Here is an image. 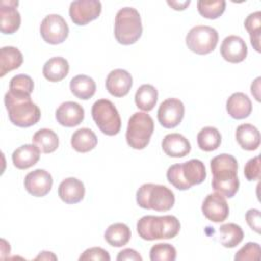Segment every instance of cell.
<instances>
[{"mask_svg": "<svg viewBox=\"0 0 261 261\" xmlns=\"http://www.w3.org/2000/svg\"><path fill=\"white\" fill-rule=\"evenodd\" d=\"M92 117L99 129L107 136H115L121 127V119L114 104L107 99H99L92 106Z\"/></svg>", "mask_w": 261, "mask_h": 261, "instance_id": "52a82bcc", "label": "cell"}, {"mask_svg": "<svg viewBox=\"0 0 261 261\" xmlns=\"http://www.w3.org/2000/svg\"><path fill=\"white\" fill-rule=\"evenodd\" d=\"M198 146L201 150L210 152L216 150L221 144V135L214 126H205L197 135Z\"/></svg>", "mask_w": 261, "mask_h": 261, "instance_id": "1f68e13d", "label": "cell"}, {"mask_svg": "<svg viewBox=\"0 0 261 261\" xmlns=\"http://www.w3.org/2000/svg\"><path fill=\"white\" fill-rule=\"evenodd\" d=\"M58 196L66 204H76L84 199L85 186L75 177H67L60 182Z\"/></svg>", "mask_w": 261, "mask_h": 261, "instance_id": "ac0fdd59", "label": "cell"}, {"mask_svg": "<svg viewBox=\"0 0 261 261\" xmlns=\"http://www.w3.org/2000/svg\"><path fill=\"white\" fill-rule=\"evenodd\" d=\"M116 260L123 261V260H134V261H142V256L133 249H123L120 251L116 257Z\"/></svg>", "mask_w": 261, "mask_h": 261, "instance_id": "b9f144b4", "label": "cell"}, {"mask_svg": "<svg viewBox=\"0 0 261 261\" xmlns=\"http://www.w3.org/2000/svg\"><path fill=\"white\" fill-rule=\"evenodd\" d=\"M154 132V121L145 112L134 113L127 122L125 139L129 147L142 150L147 147Z\"/></svg>", "mask_w": 261, "mask_h": 261, "instance_id": "8992f818", "label": "cell"}, {"mask_svg": "<svg viewBox=\"0 0 261 261\" xmlns=\"http://www.w3.org/2000/svg\"><path fill=\"white\" fill-rule=\"evenodd\" d=\"M80 261L84 260H98V261H109L110 256L108 252L100 247H93L87 249L81 256Z\"/></svg>", "mask_w": 261, "mask_h": 261, "instance_id": "f35d334b", "label": "cell"}, {"mask_svg": "<svg viewBox=\"0 0 261 261\" xmlns=\"http://www.w3.org/2000/svg\"><path fill=\"white\" fill-rule=\"evenodd\" d=\"M70 143L76 152L87 153L97 146L98 139L92 129L88 127H82L72 134Z\"/></svg>", "mask_w": 261, "mask_h": 261, "instance_id": "484cf974", "label": "cell"}, {"mask_svg": "<svg viewBox=\"0 0 261 261\" xmlns=\"http://www.w3.org/2000/svg\"><path fill=\"white\" fill-rule=\"evenodd\" d=\"M243 239L244 231L236 223H225L219 227V242L225 248L237 247Z\"/></svg>", "mask_w": 261, "mask_h": 261, "instance_id": "4dcf8cb0", "label": "cell"}, {"mask_svg": "<svg viewBox=\"0 0 261 261\" xmlns=\"http://www.w3.org/2000/svg\"><path fill=\"white\" fill-rule=\"evenodd\" d=\"M143 33V25L139 11L134 7L120 8L115 15L114 36L122 45L136 43Z\"/></svg>", "mask_w": 261, "mask_h": 261, "instance_id": "277c9868", "label": "cell"}, {"mask_svg": "<svg viewBox=\"0 0 261 261\" xmlns=\"http://www.w3.org/2000/svg\"><path fill=\"white\" fill-rule=\"evenodd\" d=\"M32 140L40 151L46 154L54 152L59 145L57 135L50 128H41L37 130Z\"/></svg>", "mask_w": 261, "mask_h": 261, "instance_id": "f546056e", "label": "cell"}, {"mask_svg": "<svg viewBox=\"0 0 261 261\" xmlns=\"http://www.w3.org/2000/svg\"><path fill=\"white\" fill-rule=\"evenodd\" d=\"M36 260H39V259H41V260H50V259H53V260H56L57 259V257L52 253V252H46V251H43V252H41L36 258H35Z\"/></svg>", "mask_w": 261, "mask_h": 261, "instance_id": "f6af8a7d", "label": "cell"}, {"mask_svg": "<svg viewBox=\"0 0 261 261\" xmlns=\"http://www.w3.org/2000/svg\"><path fill=\"white\" fill-rule=\"evenodd\" d=\"M244 174L249 181H254L260 178V158L256 156L251 158L245 165Z\"/></svg>", "mask_w": 261, "mask_h": 261, "instance_id": "ab89813d", "label": "cell"}, {"mask_svg": "<svg viewBox=\"0 0 261 261\" xmlns=\"http://www.w3.org/2000/svg\"><path fill=\"white\" fill-rule=\"evenodd\" d=\"M181 172L185 180L191 188L202 184L207 175L205 165L199 159H191L181 163Z\"/></svg>", "mask_w": 261, "mask_h": 261, "instance_id": "cb8c5ba5", "label": "cell"}, {"mask_svg": "<svg viewBox=\"0 0 261 261\" xmlns=\"http://www.w3.org/2000/svg\"><path fill=\"white\" fill-rule=\"evenodd\" d=\"M176 259V250L170 244L159 243L152 246L150 250L151 261H174Z\"/></svg>", "mask_w": 261, "mask_h": 261, "instance_id": "e575fe53", "label": "cell"}, {"mask_svg": "<svg viewBox=\"0 0 261 261\" xmlns=\"http://www.w3.org/2000/svg\"><path fill=\"white\" fill-rule=\"evenodd\" d=\"M102 10L101 2L98 0H76L69 6V16L73 23L85 25L98 18Z\"/></svg>", "mask_w": 261, "mask_h": 261, "instance_id": "30bf717a", "label": "cell"}, {"mask_svg": "<svg viewBox=\"0 0 261 261\" xmlns=\"http://www.w3.org/2000/svg\"><path fill=\"white\" fill-rule=\"evenodd\" d=\"M137 203L143 209L168 211L175 202L173 192L163 185L144 184L137 191Z\"/></svg>", "mask_w": 261, "mask_h": 261, "instance_id": "5b68a950", "label": "cell"}, {"mask_svg": "<svg viewBox=\"0 0 261 261\" xmlns=\"http://www.w3.org/2000/svg\"><path fill=\"white\" fill-rule=\"evenodd\" d=\"M56 120L59 124L72 127L79 125L85 117L84 108L76 102L66 101L60 104L55 112Z\"/></svg>", "mask_w": 261, "mask_h": 261, "instance_id": "e0dca14e", "label": "cell"}, {"mask_svg": "<svg viewBox=\"0 0 261 261\" xmlns=\"http://www.w3.org/2000/svg\"><path fill=\"white\" fill-rule=\"evenodd\" d=\"M246 221L248 225L257 233H260L261 221H260V211L258 209H250L246 212Z\"/></svg>", "mask_w": 261, "mask_h": 261, "instance_id": "60d3db41", "label": "cell"}, {"mask_svg": "<svg viewBox=\"0 0 261 261\" xmlns=\"http://www.w3.org/2000/svg\"><path fill=\"white\" fill-rule=\"evenodd\" d=\"M24 188L31 195L35 197L46 196L53 185L51 174L45 169H35L29 172L24 177Z\"/></svg>", "mask_w": 261, "mask_h": 261, "instance_id": "4fadbf2b", "label": "cell"}, {"mask_svg": "<svg viewBox=\"0 0 261 261\" xmlns=\"http://www.w3.org/2000/svg\"><path fill=\"white\" fill-rule=\"evenodd\" d=\"M69 88L76 98L88 100L92 98L96 92V83L92 77L86 74H79L71 79Z\"/></svg>", "mask_w": 261, "mask_h": 261, "instance_id": "4316f807", "label": "cell"}, {"mask_svg": "<svg viewBox=\"0 0 261 261\" xmlns=\"http://www.w3.org/2000/svg\"><path fill=\"white\" fill-rule=\"evenodd\" d=\"M202 212L204 216L213 222L224 221L228 214L229 208L225 198L218 194H209L202 203Z\"/></svg>", "mask_w": 261, "mask_h": 261, "instance_id": "7c38bea8", "label": "cell"}, {"mask_svg": "<svg viewBox=\"0 0 261 261\" xmlns=\"http://www.w3.org/2000/svg\"><path fill=\"white\" fill-rule=\"evenodd\" d=\"M179 229V220L173 215H146L137 222V231L146 241L172 239L177 236Z\"/></svg>", "mask_w": 261, "mask_h": 261, "instance_id": "3957f363", "label": "cell"}, {"mask_svg": "<svg viewBox=\"0 0 261 261\" xmlns=\"http://www.w3.org/2000/svg\"><path fill=\"white\" fill-rule=\"evenodd\" d=\"M224 0H214V1H204L200 0L197 2V8L199 13L208 19L218 18L225 10Z\"/></svg>", "mask_w": 261, "mask_h": 261, "instance_id": "836d02e7", "label": "cell"}, {"mask_svg": "<svg viewBox=\"0 0 261 261\" xmlns=\"http://www.w3.org/2000/svg\"><path fill=\"white\" fill-rule=\"evenodd\" d=\"M43 40L49 44L57 45L65 41L69 29L65 19L59 14H49L44 17L40 25Z\"/></svg>", "mask_w": 261, "mask_h": 261, "instance_id": "9c48e42d", "label": "cell"}, {"mask_svg": "<svg viewBox=\"0 0 261 261\" xmlns=\"http://www.w3.org/2000/svg\"><path fill=\"white\" fill-rule=\"evenodd\" d=\"M191 3L190 0L187 1H167V4L171 6L174 10H184L189 6Z\"/></svg>", "mask_w": 261, "mask_h": 261, "instance_id": "7bdbcfd3", "label": "cell"}, {"mask_svg": "<svg viewBox=\"0 0 261 261\" xmlns=\"http://www.w3.org/2000/svg\"><path fill=\"white\" fill-rule=\"evenodd\" d=\"M34 90V82L30 75L16 74L9 83V91L14 94L31 95Z\"/></svg>", "mask_w": 261, "mask_h": 261, "instance_id": "d590c367", "label": "cell"}, {"mask_svg": "<svg viewBox=\"0 0 261 261\" xmlns=\"http://www.w3.org/2000/svg\"><path fill=\"white\" fill-rule=\"evenodd\" d=\"M226 111L234 119H244L252 112V102L246 94L233 93L226 101Z\"/></svg>", "mask_w": 261, "mask_h": 261, "instance_id": "44dd1931", "label": "cell"}, {"mask_svg": "<svg viewBox=\"0 0 261 261\" xmlns=\"http://www.w3.org/2000/svg\"><path fill=\"white\" fill-rule=\"evenodd\" d=\"M220 54L224 60L230 63H239L245 60L248 54V48L245 41L234 35H230L221 43Z\"/></svg>", "mask_w": 261, "mask_h": 261, "instance_id": "2e32d148", "label": "cell"}, {"mask_svg": "<svg viewBox=\"0 0 261 261\" xmlns=\"http://www.w3.org/2000/svg\"><path fill=\"white\" fill-rule=\"evenodd\" d=\"M69 71L68 61L60 56L52 57L47 60L43 66V75L49 82H60Z\"/></svg>", "mask_w": 261, "mask_h": 261, "instance_id": "603a6c76", "label": "cell"}, {"mask_svg": "<svg viewBox=\"0 0 261 261\" xmlns=\"http://www.w3.org/2000/svg\"><path fill=\"white\" fill-rule=\"evenodd\" d=\"M129 227L121 222L113 223L107 227L104 233L105 241L112 247H122L130 240Z\"/></svg>", "mask_w": 261, "mask_h": 261, "instance_id": "83f0119b", "label": "cell"}, {"mask_svg": "<svg viewBox=\"0 0 261 261\" xmlns=\"http://www.w3.org/2000/svg\"><path fill=\"white\" fill-rule=\"evenodd\" d=\"M105 85L109 94L120 98L128 94L133 86V77L130 73L124 69H113L108 73Z\"/></svg>", "mask_w": 261, "mask_h": 261, "instance_id": "9a60e30c", "label": "cell"}, {"mask_svg": "<svg viewBox=\"0 0 261 261\" xmlns=\"http://www.w3.org/2000/svg\"><path fill=\"white\" fill-rule=\"evenodd\" d=\"M158 100V91L149 84L142 85L136 92L135 102L138 108L143 111H151Z\"/></svg>", "mask_w": 261, "mask_h": 261, "instance_id": "f1b7e54d", "label": "cell"}, {"mask_svg": "<svg viewBox=\"0 0 261 261\" xmlns=\"http://www.w3.org/2000/svg\"><path fill=\"white\" fill-rule=\"evenodd\" d=\"M161 146L166 155L174 158L184 157L191 151V144L189 140L177 133L166 135L162 140Z\"/></svg>", "mask_w": 261, "mask_h": 261, "instance_id": "d6986e66", "label": "cell"}, {"mask_svg": "<svg viewBox=\"0 0 261 261\" xmlns=\"http://www.w3.org/2000/svg\"><path fill=\"white\" fill-rule=\"evenodd\" d=\"M167 180L177 190L186 191L191 189V186L188 185V182L185 180L181 172V164H173L171 165L166 172Z\"/></svg>", "mask_w": 261, "mask_h": 261, "instance_id": "74e56055", "label": "cell"}, {"mask_svg": "<svg viewBox=\"0 0 261 261\" xmlns=\"http://www.w3.org/2000/svg\"><path fill=\"white\" fill-rule=\"evenodd\" d=\"M185 115V105L176 98H168L164 100L157 111V118L160 124L165 128L177 126Z\"/></svg>", "mask_w": 261, "mask_h": 261, "instance_id": "8fae6325", "label": "cell"}, {"mask_svg": "<svg viewBox=\"0 0 261 261\" xmlns=\"http://www.w3.org/2000/svg\"><path fill=\"white\" fill-rule=\"evenodd\" d=\"M236 139L239 145L247 151H254L260 145V133L250 123H243L237 127Z\"/></svg>", "mask_w": 261, "mask_h": 261, "instance_id": "7402d4cb", "label": "cell"}, {"mask_svg": "<svg viewBox=\"0 0 261 261\" xmlns=\"http://www.w3.org/2000/svg\"><path fill=\"white\" fill-rule=\"evenodd\" d=\"M23 61L22 53L15 47L5 46L0 50V76L18 68Z\"/></svg>", "mask_w": 261, "mask_h": 261, "instance_id": "d4e9b609", "label": "cell"}, {"mask_svg": "<svg viewBox=\"0 0 261 261\" xmlns=\"http://www.w3.org/2000/svg\"><path fill=\"white\" fill-rule=\"evenodd\" d=\"M213 174L211 186L213 190L226 198H232L239 191L238 161L230 154H220L210 161Z\"/></svg>", "mask_w": 261, "mask_h": 261, "instance_id": "6da1fadb", "label": "cell"}, {"mask_svg": "<svg viewBox=\"0 0 261 261\" xmlns=\"http://www.w3.org/2000/svg\"><path fill=\"white\" fill-rule=\"evenodd\" d=\"M218 43V33L208 25H196L192 28L186 37L188 48L199 55L212 52Z\"/></svg>", "mask_w": 261, "mask_h": 261, "instance_id": "ba28073f", "label": "cell"}, {"mask_svg": "<svg viewBox=\"0 0 261 261\" xmlns=\"http://www.w3.org/2000/svg\"><path fill=\"white\" fill-rule=\"evenodd\" d=\"M245 28L250 35L251 44L257 52H260V34H261V12L250 13L245 19Z\"/></svg>", "mask_w": 261, "mask_h": 261, "instance_id": "d6a6232c", "label": "cell"}, {"mask_svg": "<svg viewBox=\"0 0 261 261\" xmlns=\"http://www.w3.org/2000/svg\"><path fill=\"white\" fill-rule=\"evenodd\" d=\"M40 149L35 144H25L12 153L13 165L18 169H28L40 159Z\"/></svg>", "mask_w": 261, "mask_h": 261, "instance_id": "ffe728a7", "label": "cell"}, {"mask_svg": "<svg viewBox=\"0 0 261 261\" xmlns=\"http://www.w3.org/2000/svg\"><path fill=\"white\" fill-rule=\"evenodd\" d=\"M260 259V245L249 242L234 255L236 261H258Z\"/></svg>", "mask_w": 261, "mask_h": 261, "instance_id": "8d00e7d4", "label": "cell"}, {"mask_svg": "<svg viewBox=\"0 0 261 261\" xmlns=\"http://www.w3.org/2000/svg\"><path fill=\"white\" fill-rule=\"evenodd\" d=\"M4 103L9 120L16 126L29 127L41 118L40 108L32 101L31 95L14 94L8 91L4 96Z\"/></svg>", "mask_w": 261, "mask_h": 261, "instance_id": "7a4b0ae2", "label": "cell"}, {"mask_svg": "<svg viewBox=\"0 0 261 261\" xmlns=\"http://www.w3.org/2000/svg\"><path fill=\"white\" fill-rule=\"evenodd\" d=\"M17 1L2 0L0 2V30L3 34H13L20 27V13L16 9Z\"/></svg>", "mask_w": 261, "mask_h": 261, "instance_id": "5bb4252c", "label": "cell"}, {"mask_svg": "<svg viewBox=\"0 0 261 261\" xmlns=\"http://www.w3.org/2000/svg\"><path fill=\"white\" fill-rule=\"evenodd\" d=\"M260 77H257L251 85V93L254 95L257 101H260V96H259V89H260Z\"/></svg>", "mask_w": 261, "mask_h": 261, "instance_id": "ee69618b", "label": "cell"}]
</instances>
